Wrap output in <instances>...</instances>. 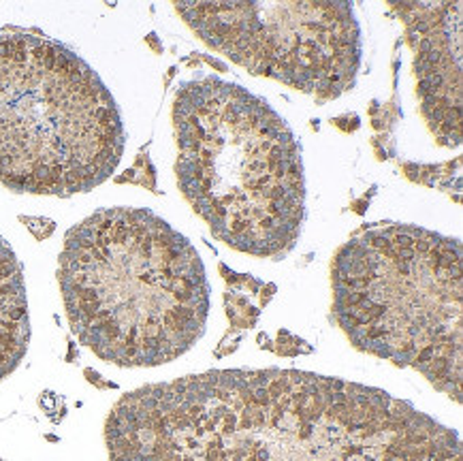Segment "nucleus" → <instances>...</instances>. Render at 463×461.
<instances>
[{"mask_svg":"<svg viewBox=\"0 0 463 461\" xmlns=\"http://www.w3.org/2000/svg\"><path fill=\"white\" fill-rule=\"evenodd\" d=\"M109 461H463L455 429L383 389L301 370H212L122 395Z\"/></svg>","mask_w":463,"mask_h":461,"instance_id":"nucleus-1","label":"nucleus"},{"mask_svg":"<svg viewBox=\"0 0 463 461\" xmlns=\"http://www.w3.org/2000/svg\"><path fill=\"white\" fill-rule=\"evenodd\" d=\"M58 285L77 340L118 368L169 363L205 334L203 261L152 210L105 208L71 227Z\"/></svg>","mask_w":463,"mask_h":461,"instance_id":"nucleus-2","label":"nucleus"},{"mask_svg":"<svg viewBox=\"0 0 463 461\" xmlns=\"http://www.w3.org/2000/svg\"><path fill=\"white\" fill-rule=\"evenodd\" d=\"M177 186L212 235L257 259L288 257L306 222L301 146L263 97L213 75L180 86Z\"/></svg>","mask_w":463,"mask_h":461,"instance_id":"nucleus-3","label":"nucleus"},{"mask_svg":"<svg viewBox=\"0 0 463 461\" xmlns=\"http://www.w3.org/2000/svg\"><path fill=\"white\" fill-rule=\"evenodd\" d=\"M331 316L350 344L411 368L461 404V240L402 222L361 227L331 261Z\"/></svg>","mask_w":463,"mask_h":461,"instance_id":"nucleus-4","label":"nucleus"},{"mask_svg":"<svg viewBox=\"0 0 463 461\" xmlns=\"http://www.w3.org/2000/svg\"><path fill=\"white\" fill-rule=\"evenodd\" d=\"M127 131L109 88L61 41L0 33V184L73 197L116 174Z\"/></svg>","mask_w":463,"mask_h":461,"instance_id":"nucleus-5","label":"nucleus"},{"mask_svg":"<svg viewBox=\"0 0 463 461\" xmlns=\"http://www.w3.org/2000/svg\"><path fill=\"white\" fill-rule=\"evenodd\" d=\"M190 31L252 75L334 100L357 84L361 26L346 0L290 3H175Z\"/></svg>","mask_w":463,"mask_h":461,"instance_id":"nucleus-6","label":"nucleus"},{"mask_svg":"<svg viewBox=\"0 0 463 461\" xmlns=\"http://www.w3.org/2000/svg\"><path fill=\"white\" fill-rule=\"evenodd\" d=\"M414 56L420 116L442 147L461 146L463 5L389 3Z\"/></svg>","mask_w":463,"mask_h":461,"instance_id":"nucleus-7","label":"nucleus"},{"mask_svg":"<svg viewBox=\"0 0 463 461\" xmlns=\"http://www.w3.org/2000/svg\"><path fill=\"white\" fill-rule=\"evenodd\" d=\"M31 344V316H28L24 268L0 235V381L20 368Z\"/></svg>","mask_w":463,"mask_h":461,"instance_id":"nucleus-8","label":"nucleus"},{"mask_svg":"<svg viewBox=\"0 0 463 461\" xmlns=\"http://www.w3.org/2000/svg\"><path fill=\"white\" fill-rule=\"evenodd\" d=\"M218 268H221V274L227 282L224 307H227L231 327L252 329L259 323L260 307H265L274 297L276 285H267V282L246 274H235L224 263L218 265Z\"/></svg>","mask_w":463,"mask_h":461,"instance_id":"nucleus-9","label":"nucleus"},{"mask_svg":"<svg viewBox=\"0 0 463 461\" xmlns=\"http://www.w3.org/2000/svg\"><path fill=\"white\" fill-rule=\"evenodd\" d=\"M118 182H130V184H139V186H146L150 188V191L156 193L158 186H156V171H154L150 158L141 156L137 158V163L133 165V169L127 171V175L118 177Z\"/></svg>","mask_w":463,"mask_h":461,"instance_id":"nucleus-10","label":"nucleus"},{"mask_svg":"<svg viewBox=\"0 0 463 461\" xmlns=\"http://www.w3.org/2000/svg\"><path fill=\"white\" fill-rule=\"evenodd\" d=\"M274 351L278 354H284V357H297V354L312 353V346H307V342L299 340L297 335L288 334V331H280L278 334V346Z\"/></svg>","mask_w":463,"mask_h":461,"instance_id":"nucleus-11","label":"nucleus"},{"mask_svg":"<svg viewBox=\"0 0 463 461\" xmlns=\"http://www.w3.org/2000/svg\"><path fill=\"white\" fill-rule=\"evenodd\" d=\"M20 221L26 224L28 229L33 230V235L37 240H47L56 229V222L50 221V218H31V216H22Z\"/></svg>","mask_w":463,"mask_h":461,"instance_id":"nucleus-12","label":"nucleus"},{"mask_svg":"<svg viewBox=\"0 0 463 461\" xmlns=\"http://www.w3.org/2000/svg\"><path fill=\"white\" fill-rule=\"evenodd\" d=\"M0 461H3V459H0Z\"/></svg>","mask_w":463,"mask_h":461,"instance_id":"nucleus-13","label":"nucleus"}]
</instances>
